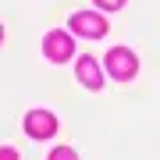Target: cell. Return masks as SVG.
Returning <instances> with one entry per match:
<instances>
[{"label": "cell", "instance_id": "cell-3", "mask_svg": "<svg viewBox=\"0 0 160 160\" xmlns=\"http://www.w3.org/2000/svg\"><path fill=\"white\" fill-rule=\"evenodd\" d=\"M25 132H29L32 139H50L53 132H57V118H53L50 110H29V118H25Z\"/></svg>", "mask_w": 160, "mask_h": 160}, {"label": "cell", "instance_id": "cell-1", "mask_svg": "<svg viewBox=\"0 0 160 160\" xmlns=\"http://www.w3.org/2000/svg\"><path fill=\"white\" fill-rule=\"evenodd\" d=\"M71 29L78 32V36H86V39H103V36H107V18L103 14H92V11H78L71 18Z\"/></svg>", "mask_w": 160, "mask_h": 160}, {"label": "cell", "instance_id": "cell-9", "mask_svg": "<svg viewBox=\"0 0 160 160\" xmlns=\"http://www.w3.org/2000/svg\"><path fill=\"white\" fill-rule=\"evenodd\" d=\"M0 39H4V29H0Z\"/></svg>", "mask_w": 160, "mask_h": 160}, {"label": "cell", "instance_id": "cell-6", "mask_svg": "<svg viewBox=\"0 0 160 160\" xmlns=\"http://www.w3.org/2000/svg\"><path fill=\"white\" fill-rule=\"evenodd\" d=\"M50 160H78V153H75L71 146H57V149L50 153Z\"/></svg>", "mask_w": 160, "mask_h": 160}, {"label": "cell", "instance_id": "cell-5", "mask_svg": "<svg viewBox=\"0 0 160 160\" xmlns=\"http://www.w3.org/2000/svg\"><path fill=\"white\" fill-rule=\"evenodd\" d=\"M78 82L86 89H100L103 86V75H100V64L92 57H78Z\"/></svg>", "mask_w": 160, "mask_h": 160}, {"label": "cell", "instance_id": "cell-2", "mask_svg": "<svg viewBox=\"0 0 160 160\" xmlns=\"http://www.w3.org/2000/svg\"><path fill=\"white\" fill-rule=\"evenodd\" d=\"M107 71L114 75V78H132V75L139 71V61H135V53H132V50L114 46V50L107 53Z\"/></svg>", "mask_w": 160, "mask_h": 160}, {"label": "cell", "instance_id": "cell-4", "mask_svg": "<svg viewBox=\"0 0 160 160\" xmlns=\"http://www.w3.org/2000/svg\"><path fill=\"white\" fill-rule=\"evenodd\" d=\"M43 50H46L50 61H68L71 53H75V46H71V36L68 32H50L43 39Z\"/></svg>", "mask_w": 160, "mask_h": 160}, {"label": "cell", "instance_id": "cell-8", "mask_svg": "<svg viewBox=\"0 0 160 160\" xmlns=\"http://www.w3.org/2000/svg\"><path fill=\"white\" fill-rule=\"evenodd\" d=\"M0 160H22V157H18L14 149H7V146H4V149H0Z\"/></svg>", "mask_w": 160, "mask_h": 160}, {"label": "cell", "instance_id": "cell-7", "mask_svg": "<svg viewBox=\"0 0 160 160\" xmlns=\"http://www.w3.org/2000/svg\"><path fill=\"white\" fill-rule=\"evenodd\" d=\"M96 4L103 7V11H118V7H121V4H125V0H96Z\"/></svg>", "mask_w": 160, "mask_h": 160}]
</instances>
